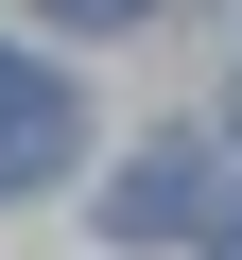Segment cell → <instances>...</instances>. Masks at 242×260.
<instances>
[{"label":"cell","mask_w":242,"mask_h":260,"mask_svg":"<svg viewBox=\"0 0 242 260\" xmlns=\"http://www.w3.org/2000/svg\"><path fill=\"white\" fill-rule=\"evenodd\" d=\"M52 18H69V35H139L156 0H52Z\"/></svg>","instance_id":"obj_3"},{"label":"cell","mask_w":242,"mask_h":260,"mask_svg":"<svg viewBox=\"0 0 242 260\" xmlns=\"http://www.w3.org/2000/svg\"><path fill=\"white\" fill-rule=\"evenodd\" d=\"M104 225H121V243H173V225H208V156H190V139H156V156H121Z\"/></svg>","instance_id":"obj_2"},{"label":"cell","mask_w":242,"mask_h":260,"mask_svg":"<svg viewBox=\"0 0 242 260\" xmlns=\"http://www.w3.org/2000/svg\"><path fill=\"white\" fill-rule=\"evenodd\" d=\"M69 139H87V104H69L35 52H0V191H52V174H69Z\"/></svg>","instance_id":"obj_1"}]
</instances>
